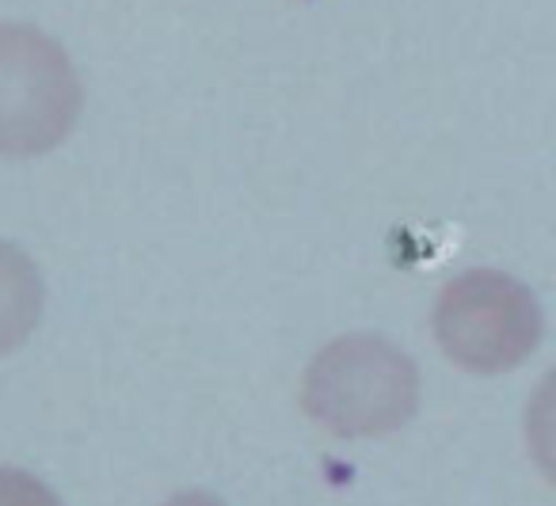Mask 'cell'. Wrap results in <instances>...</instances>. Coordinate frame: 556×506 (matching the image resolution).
I'll return each instance as SVG.
<instances>
[{"label":"cell","instance_id":"obj_1","mask_svg":"<svg viewBox=\"0 0 556 506\" xmlns=\"http://www.w3.org/2000/svg\"><path fill=\"white\" fill-rule=\"evenodd\" d=\"M302 407L336 438H381L419 407V369L381 336H343L309 362Z\"/></svg>","mask_w":556,"mask_h":506},{"label":"cell","instance_id":"obj_4","mask_svg":"<svg viewBox=\"0 0 556 506\" xmlns=\"http://www.w3.org/2000/svg\"><path fill=\"white\" fill-rule=\"evenodd\" d=\"M42 275L31 255L0 240V358L31 339L42 320Z\"/></svg>","mask_w":556,"mask_h":506},{"label":"cell","instance_id":"obj_5","mask_svg":"<svg viewBox=\"0 0 556 506\" xmlns=\"http://www.w3.org/2000/svg\"><path fill=\"white\" fill-rule=\"evenodd\" d=\"M0 506H62L58 495L24 468H0Z\"/></svg>","mask_w":556,"mask_h":506},{"label":"cell","instance_id":"obj_6","mask_svg":"<svg viewBox=\"0 0 556 506\" xmlns=\"http://www.w3.org/2000/svg\"><path fill=\"white\" fill-rule=\"evenodd\" d=\"M164 506H225V503L217 495H210V491H179Z\"/></svg>","mask_w":556,"mask_h":506},{"label":"cell","instance_id":"obj_3","mask_svg":"<svg viewBox=\"0 0 556 506\" xmlns=\"http://www.w3.org/2000/svg\"><path fill=\"white\" fill-rule=\"evenodd\" d=\"M80 103L77 69L50 35L0 24V156H39L62 146Z\"/></svg>","mask_w":556,"mask_h":506},{"label":"cell","instance_id":"obj_2","mask_svg":"<svg viewBox=\"0 0 556 506\" xmlns=\"http://www.w3.org/2000/svg\"><path fill=\"white\" fill-rule=\"evenodd\" d=\"M434 339L469 374H507L541 343V305L503 270H465L450 278L434 305Z\"/></svg>","mask_w":556,"mask_h":506}]
</instances>
